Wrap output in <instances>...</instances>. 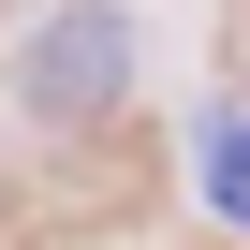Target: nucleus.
Returning <instances> with one entry per match:
<instances>
[{
	"instance_id": "obj_1",
	"label": "nucleus",
	"mask_w": 250,
	"mask_h": 250,
	"mask_svg": "<svg viewBox=\"0 0 250 250\" xmlns=\"http://www.w3.org/2000/svg\"><path fill=\"white\" fill-rule=\"evenodd\" d=\"M133 74V30L118 15H59V59H30V103H103Z\"/></svg>"
},
{
	"instance_id": "obj_2",
	"label": "nucleus",
	"mask_w": 250,
	"mask_h": 250,
	"mask_svg": "<svg viewBox=\"0 0 250 250\" xmlns=\"http://www.w3.org/2000/svg\"><path fill=\"white\" fill-rule=\"evenodd\" d=\"M206 206L250 235V103H221V118H206Z\"/></svg>"
}]
</instances>
